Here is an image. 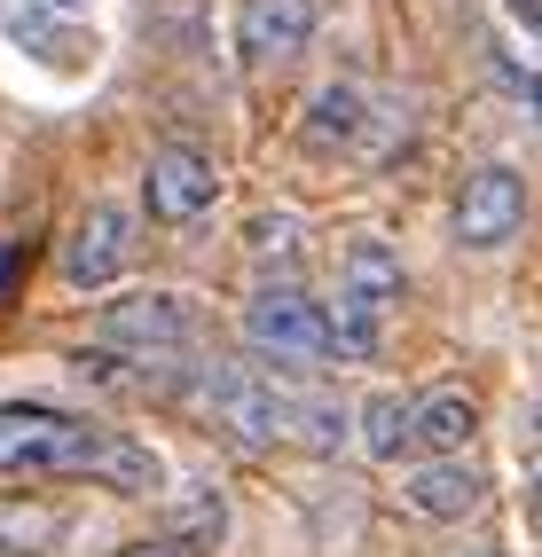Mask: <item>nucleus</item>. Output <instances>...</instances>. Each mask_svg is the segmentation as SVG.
<instances>
[{
  "instance_id": "1",
  "label": "nucleus",
  "mask_w": 542,
  "mask_h": 557,
  "mask_svg": "<svg viewBox=\"0 0 542 557\" xmlns=\"http://www.w3.org/2000/svg\"><path fill=\"white\" fill-rule=\"evenodd\" d=\"M0 471L16 479H102L119 495H158V456L126 432H102L71 408L40 400H0Z\"/></svg>"
},
{
  "instance_id": "2",
  "label": "nucleus",
  "mask_w": 542,
  "mask_h": 557,
  "mask_svg": "<svg viewBox=\"0 0 542 557\" xmlns=\"http://www.w3.org/2000/svg\"><path fill=\"white\" fill-rule=\"evenodd\" d=\"M244 338L275 361H331V307L307 299L299 283H268L244 307Z\"/></svg>"
},
{
  "instance_id": "3",
  "label": "nucleus",
  "mask_w": 542,
  "mask_h": 557,
  "mask_svg": "<svg viewBox=\"0 0 542 557\" xmlns=\"http://www.w3.org/2000/svg\"><path fill=\"white\" fill-rule=\"evenodd\" d=\"M197 417H212L229 440H283L292 432V393H275L251 369H205L197 377Z\"/></svg>"
},
{
  "instance_id": "4",
  "label": "nucleus",
  "mask_w": 542,
  "mask_h": 557,
  "mask_svg": "<svg viewBox=\"0 0 542 557\" xmlns=\"http://www.w3.org/2000/svg\"><path fill=\"white\" fill-rule=\"evenodd\" d=\"M102 346H119V354H181L197 338V307L189 299H173V290H126V299L102 307Z\"/></svg>"
},
{
  "instance_id": "5",
  "label": "nucleus",
  "mask_w": 542,
  "mask_h": 557,
  "mask_svg": "<svg viewBox=\"0 0 542 557\" xmlns=\"http://www.w3.org/2000/svg\"><path fill=\"white\" fill-rule=\"evenodd\" d=\"M126 259H134V212L102 197V205L79 212V228L63 236V283L102 290V283H119V275H126Z\"/></svg>"
},
{
  "instance_id": "6",
  "label": "nucleus",
  "mask_w": 542,
  "mask_h": 557,
  "mask_svg": "<svg viewBox=\"0 0 542 557\" xmlns=\"http://www.w3.org/2000/svg\"><path fill=\"white\" fill-rule=\"evenodd\" d=\"M519 228H527V181L512 165H480L472 181H464V197H456V244L495 251Z\"/></svg>"
},
{
  "instance_id": "7",
  "label": "nucleus",
  "mask_w": 542,
  "mask_h": 557,
  "mask_svg": "<svg viewBox=\"0 0 542 557\" xmlns=\"http://www.w3.org/2000/svg\"><path fill=\"white\" fill-rule=\"evenodd\" d=\"M141 197H150V212L158 220H197V212H212V197H221V165H212L197 141H165V150L150 158V181H141Z\"/></svg>"
},
{
  "instance_id": "8",
  "label": "nucleus",
  "mask_w": 542,
  "mask_h": 557,
  "mask_svg": "<svg viewBox=\"0 0 542 557\" xmlns=\"http://www.w3.org/2000/svg\"><path fill=\"white\" fill-rule=\"evenodd\" d=\"M307 40H315V0H244V24H236L244 63H283Z\"/></svg>"
},
{
  "instance_id": "9",
  "label": "nucleus",
  "mask_w": 542,
  "mask_h": 557,
  "mask_svg": "<svg viewBox=\"0 0 542 557\" xmlns=\"http://www.w3.org/2000/svg\"><path fill=\"white\" fill-rule=\"evenodd\" d=\"M472 432H480V400L472 393H424V400H409V456H424V463L464 456Z\"/></svg>"
},
{
  "instance_id": "10",
  "label": "nucleus",
  "mask_w": 542,
  "mask_h": 557,
  "mask_svg": "<svg viewBox=\"0 0 542 557\" xmlns=\"http://www.w3.org/2000/svg\"><path fill=\"white\" fill-rule=\"evenodd\" d=\"M409 510L417 518H441V527H456V518H472L480 510V495H488V479L464 463V456H441V463H424V471H409Z\"/></svg>"
},
{
  "instance_id": "11",
  "label": "nucleus",
  "mask_w": 542,
  "mask_h": 557,
  "mask_svg": "<svg viewBox=\"0 0 542 557\" xmlns=\"http://www.w3.org/2000/svg\"><path fill=\"white\" fill-rule=\"evenodd\" d=\"M370 95L361 87H322L315 102H307V141L315 150H378L370 141Z\"/></svg>"
},
{
  "instance_id": "12",
  "label": "nucleus",
  "mask_w": 542,
  "mask_h": 557,
  "mask_svg": "<svg viewBox=\"0 0 542 557\" xmlns=\"http://www.w3.org/2000/svg\"><path fill=\"white\" fill-rule=\"evenodd\" d=\"M402 251H393L385 236H354L346 251H338V290L346 299H370V307H393L402 299Z\"/></svg>"
},
{
  "instance_id": "13",
  "label": "nucleus",
  "mask_w": 542,
  "mask_h": 557,
  "mask_svg": "<svg viewBox=\"0 0 542 557\" xmlns=\"http://www.w3.org/2000/svg\"><path fill=\"white\" fill-rule=\"evenodd\" d=\"M354 440L370 448V463L409 456V400L402 393H370V400L354 408Z\"/></svg>"
},
{
  "instance_id": "14",
  "label": "nucleus",
  "mask_w": 542,
  "mask_h": 557,
  "mask_svg": "<svg viewBox=\"0 0 542 557\" xmlns=\"http://www.w3.org/2000/svg\"><path fill=\"white\" fill-rule=\"evenodd\" d=\"M244 244H251V259H260L268 275H292L299 259H307V220H292V212H260L244 228Z\"/></svg>"
},
{
  "instance_id": "15",
  "label": "nucleus",
  "mask_w": 542,
  "mask_h": 557,
  "mask_svg": "<svg viewBox=\"0 0 542 557\" xmlns=\"http://www.w3.org/2000/svg\"><path fill=\"white\" fill-rule=\"evenodd\" d=\"M378 338H385V330H378V307L338 290V299H331V361H370Z\"/></svg>"
},
{
  "instance_id": "16",
  "label": "nucleus",
  "mask_w": 542,
  "mask_h": 557,
  "mask_svg": "<svg viewBox=\"0 0 542 557\" xmlns=\"http://www.w3.org/2000/svg\"><path fill=\"white\" fill-rule=\"evenodd\" d=\"M346 408L338 400H307V393H292V432L283 440H299V448H315V456H331V448H346Z\"/></svg>"
},
{
  "instance_id": "17",
  "label": "nucleus",
  "mask_w": 542,
  "mask_h": 557,
  "mask_svg": "<svg viewBox=\"0 0 542 557\" xmlns=\"http://www.w3.org/2000/svg\"><path fill=\"white\" fill-rule=\"evenodd\" d=\"M212 542H221V495H212V487H189V495H181V510H173V549H212Z\"/></svg>"
},
{
  "instance_id": "18",
  "label": "nucleus",
  "mask_w": 542,
  "mask_h": 557,
  "mask_svg": "<svg viewBox=\"0 0 542 557\" xmlns=\"http://www.w3.org/2000/svg\"><path fill=\"white\" fill-rule=\"evenodd\" d=\"M512 16H519V24L534 32V40H542V0H512Z\"/></svg>"
},
{
  "instance_id": "19",
  "label": "nucleus",
  "mask_w": 542,
  "mask_h": 557,
  "mask_svg": "<svg viewBox=\"0 0 542 557\" xmlns=\"http://www.w3.org/2000/svg\"><path fill=\"white\" fill-rule=\"evenodd\" d=\"M126 557H189V549H173V542H165V549H126Z\"/></svg>"
},
{
  "instance_id": "20",
  "label": "nucleus",
  "mask_w": 542,
  "mask_h": 557,
  "mask_svg": "<svg viewBox=\"0 0 542 557\" xmlns=\"http://www.w3.org/2000/svg\"><path fill=\"white\" fill-rule=\"evenodd\" d=\"M527 510H534V518H542V471H534V487H527Z\"/></svg>"
},
{
  "instance_id": "21",
  "label": "nucleus",
  "mask_w": 542,
  "mask_h": 557,
  "mask_svg": "<svg viewBox=\"0 0 542 557\" xmlns=\"http://www.w3.org/2000/svg\"><path fill=\"white\" fill-rule=\"evenodd\" d=\"M480 557H503V549H480Z\"/></svg>"
}]
</instances>
